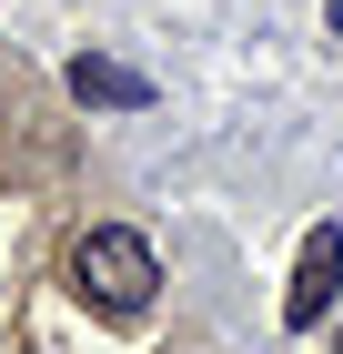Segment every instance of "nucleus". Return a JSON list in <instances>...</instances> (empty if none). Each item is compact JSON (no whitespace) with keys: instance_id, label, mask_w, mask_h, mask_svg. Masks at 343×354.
Returning <instances> with one entry per match:
<instances>
[{"instance_id":"nucleus-1","label":"nucleus","mask_w":343,"mask_h":354,"mask_svg":"<svg viewBox=\"0 0 343 354\" xmlns=\"http://www.w3.org/2000/svg\"><path fill=\"white\" fill-rule=\"evenodd\" d=\"M152 283H161V263H152V243H141L132 223H91L71 243V294L91 314H111V324H132L141 304H152Z\"/></svg>"},{"instance_id":"nucleus-2","label":"nucleus","mask_w":343,"mask_h":354,"mask_svg":"<svg viewBox=\"0 0 343 354\" xmlns=\"http://www.w3.org/2000/svg\"><path fill=\"white\" fill-rule=\"evenodd\" d=\"M333 283H343V233H313V243H303V263H293L283 324H293V334H303V324H323V304H333Z\"/></svg>"},{"instance_id":"nucleus-3","label":"nucleus","mask_w":343,"mask_h":354,"mask_svg":"<svg viewBox=\"0 0 343 354\" xmlns=\"http://www.w3.org/2000/svg\"><path fill=\"white\" fill-rule=\"evenodd\" d=\"M71 102L141 111V102H152V82H141V71H121V61H101V51H81V61H71Z\"/></svg>"},{"instance_id":"nucleus-4","label":"nucleus","mask_w":343,"mask_h":354,"mask_svg":"<svg viewBox=\"0 0 343 354\" xmlns=\"http://www.w3.org/2000/svg\"><path fill=\"white\" fill-rule=\"evenodd\" d=\"M333 30H343V0H333Z\"/></svg>"}]
</instances>
